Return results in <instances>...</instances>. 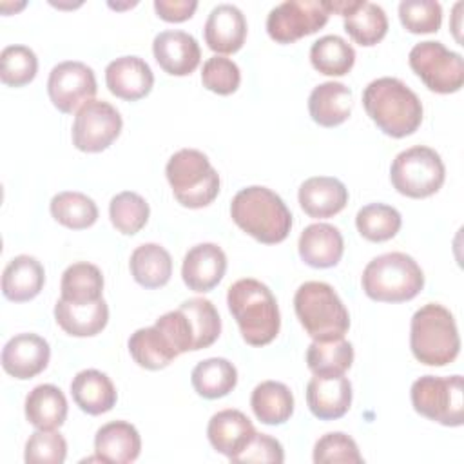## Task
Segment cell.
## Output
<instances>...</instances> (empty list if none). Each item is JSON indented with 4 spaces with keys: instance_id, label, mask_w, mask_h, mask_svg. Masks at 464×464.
I'll return each mask as SVG.
<instances>
[{
    "instance_id": "cell-5",
    "label": "cell",
    "mask_w": 464,
    "mask_h": 464,
    "mask_svg": "<svg viewBox=\"0 0 464 464\" xmlns=\"http://www.w3.org/2000/svg\"><path fill=\"white\" fill-rule=\"evenodd\" d=\"M364 294L381 303H402L413 299L424 286L419 263L404 252H388L373 257L362 270Z\"/></svg>"
},
{
    "instance_id": "cell-20",
    "label": "cell",
    "mask_w": 464,
    "mask_h": 464,
    "mask_svg": "<svg viewBox=\"0 0 464 464\" xmlns=\"http://www.w3.org/2000/svg\"><path fill=\"white\" fill-rule=\"evenodd\" d=\"M207 45L221 54L236 53L246 38V20L239 7L232 4H218L205 22Z\"/></svg>"
},
{
    "instance_id": "cell-41",
    "label": "cell",
    "mask_w": 464,
    "mask_h": 464,
    "mask_svg": "<svg viewBox=\"0 0 464 464\" xmlns=\"http://www.w3.org/2000/svg\"><path fill=\"white\" fill-rule=\"evenodd\" d=\"M38 58L27 45H7L0 53V78L9 87H22L34 80Z\"/></svg>"
},
{
    "instance_id": "cell-17",
    "label": "cell",
    "mask_w": 464,
    "mask_h": 464,
    "mask_svg": "<svg viewBox=\"0 0 464 464\" xmlns=\"http://www.w3.org/2000/svg\"><path fill=\"white\" fill-rule=\"evenodd\" d=\"M227 272V256L216 243L194 245L183 257L181 277L194 292L212 290Z\"/></svg>"
},
{
    "instance_id": "cell-36",
    "label": "cell",
    "mask_w": 464,
    "mask_h": 464,
    "mask_svg": "<svg viewBox=\"0 0 464 464\" xmlns=\"http://www.w3.org/2000/svg\"><path fill=\"white\" fill-rule=\"evenodd\" d=\"M62 299L71 303H92L102 299L103 276L102 270L87 261L72 263L62 274Z\"/></svg>"
},
{
    "instance_id": "cell-29",
    "label": "cell",
    "mask_w": 464,
    "mask_h": 464,
    "mask_svg": "<svg viewBox=\"0 0 464 464\" xmlns=\"http://www.w3.org/2000/svg\"><path fill=\"white\" fill-rule=\"evenodd\" d=\"M25 417L36 430H56L67 419V399L54 384H38L25 397Z\"/></svg>"
},
{
    "instance_id": "cell-7",
    "label": "cell",
    "mask_w": 464,
    "mask_h": 464,
    "mask_svg": "<svg viewBox=\"0 0 464 464\" xmlns=\"http://www.w3.org/2000/svg\"><path fill=\"white\" fill-rule=\"evenodd\" d=\"M165 174L174 198L187 208H203L210 205L219 192V174L198 149L174 152L167 161Z\"/></svg>"
},
{
    "instance_id": "cell-27",
    "label": "cell",
    "mask_w": 464,
    "mask_h": 464,
    "mask_svg": "<svg viewBox=\"0 0 464 464\" xmlns=\"http://www.w3.org/2000/svg\"><path fill=\"white\" fill-rule=\"evenodd\" d=\"M308 112L321 127H337L352 114V91L341 82H324L312 89Z\"/></svg>"
},
{
    "instance_id": "cell-24",
    "label": "cell",
    "mask_w": 464,
    "mask_h": 464,
    "mask_svg": "<svg viewBox=\"0 0 464 464\" xmlns=\"http://www.w3.org/2000/svg\"><path fill=\"white\" fill-rule=\"evenodd\" d=\"M94 451L102 462L127 464L134 462L141 451L138 430L127 420H112L103 424L94 437Z\"/></svg>"
},
{
    "instance_id": "cell-39",
    "label": "cell",
    "mask_w": 464,
    "mask_h": 464,
    "mask_svg": "<svg viewBox=\"0 0 464 464\" xmlns=\"http://www.w3.org/2000/svg\"><path fill=\"white\" fill-rule=\"evenodd\" d=\"M194 335V352L210 346L221 334V319L216 306L205 297H190L179 304Z\"/></svg>"
},
{
    "instance_id": "cell-19",
    "label": "cell",
    "mask_w": 464,
    "mask_h": 464,
    "mask_svg": "<svg viewBox=\"0 0 464 464\" xmlns=\"http://www.w3.org/2000/svg\"><path fill=\"white\" fill-rule=\"evenodd\" d=\"M256 435V428L250 419L239 410H221L214 413L207 426V437L212 448L228 457H237Z\"/></svg>"
},
{
    "instance_id": "cell-44",
    "label": "cell",
    "mask_w": 464,
    "mask_h": 464,
    "mask_svg": "<svg viewBox=\"0 0 464 464\" xmlns=\"http://www.w3.org/2000/svg\"><path fill=\"white\" fill-rule=\"evenodd\" d=\"M364 459L359 453L355 440L343 431H330L323 435L314 446V462L315 464H361Z\"/></svg>"
},
{
    "instance_id": "cell-22",
    "label": "cell",
    "mask_w": 464,
    "mask_h": 464,
    "mask_svg": "<svg viewBox=\"0 0 464 464\" xmlns=\"http://www.w3.org/2000/svg\"><path fill=\"white\" fill-rule=\"evenodd\" d=\"M299 256L314 268L335 266L344 252L343 234L330 223H312L299 236Z\"/></svg>"
},
{
    "instance_id": "cell-21",
    "label": "cell",
    "mask_w": 464,
    "mask_h": 464,
    "mask_svg": "<svg viewBox=\"0 0 464 464\" xmlns=\"http://www.w3.org/2000/svg\"><path fill=\"white\" fill-rule=\"evenodd\" d=\"M297 199L310 218H330L339 214L348 203V188L332 176H314L301 183Z\"/></svg>"
},
{
    "instance_id": "cell-12",
    "label": "cell",
    "mask_w": 464,
    "mask_h": 464,
    "mask_svg": "<svg viewBox=\"0 0 464 464\" xmlns=\"http://www.w3.org/2000/svg\"><path fill=\"white\" fill-rule=\"evenodd\" d=\"M123 121L116 107L105 100H91L76 111L72 145L82 152L105 150L121 132Z\"/></svg>"
},
{
    "instance_id": "cell-46",
    "label": "cell",
    "mask_w": 464,
    "mask_h": 464,
    "mask_svg": "<svg viewBox=\"0 0 464 464\" xmlns=\"http://www.w3.org/2000/svg\"><path fill=\"white\" fill-rule=\"evenodd\" d=\"M285 460V451L283 446L277 439L266 435V433H257L252 437V440L246 444V448L232 459L236 464H245V462H274L281 464Z\"/></svg>"
},
{
    "instance_id": "cell-1",
    "label": "cell",
    "mask_w": 464,
    "mask_h": 464,
    "mask_svg": "<svg viewBox=\"0 0 464 464\" xmlns=\"http://www.w3.org/2000/svg\"><path fill=\"white\" fill-rule=\"evenodd\" d=\"M362 105L372 121L392 138L413 134L422 121L419 96L393 76L372 80L364 87Z\"/></svg>"
},
{
    "instance_id": "cell-33",
    "label": "cell",
    "mask_w": 464,
    "mask_h": 464,
    "mask_svg": "<svg viewBox=\"0 0 464 464\" xmlns=\"http://www.w3.org/2000/svg\"><path fill=\"white\" fill-rule=\"evenodd\" d=\"M190 382L198 395L205 399H219L236 388L237 370L228 359L210 357L194 366Z\"/></svg>"
},
{
    "instance_id": "cell-16",
    "label": "cell",
    "mask_w": 464,
    "mask_h": 464,
    "mask_svg": "<svg viewBox=\"0 0 464 464\" xmlns=\"http://www.w3.org/2000/svg\"><path fill=\"white\" fill-rule=\"evenodd\" d=\"M306 404L314 417L335 420L352 404V382L341 375H314L306 384Z\"/></svg>"
},
{
    "instance_id": "cell-13",
    "label": "cell",
    "mask_w": 464,
    "mask_h": 464,
    "mask_svg": "<svg viewBox=\"0 0 464 464\" xmlns=\"http://www.w3.org/2000/svg\"><path fill=\"white\" fill-rule=\"evenodd\" d=\"M96 91L98 85L94 71L83 62H60L49 72V98L53 105L65 114H71L94 100Z\"/></svg>"
},
{
    "instance_id": "cell-31",
    "label": "cell",
    "mask_w": 464,
    "mask_h": 464,
    "mask_svg": "<svg viewBox=\"0 0 464 464\" xmlns=\"http://www.w3.org/2000/svg\"><path fill=\"white\" fill-rule=\"evenodd\" d=\"M250 406L263 424L277 426L292 417L294 395L290 388L279 381H263L254 388Z\"/></svg>"
},
{
    "instance_id": "cell-34",
    "label": "cell",
    "mask_w": 464,
    "mask_h": 464,
    "mask_svg": "<svg viewBox=\"0 0 464 464\" xmlns=\"http://www.w3.org/2000/svg\"><path fill=\"white\" fill-rule=\"evenodd\" d=\"M353 362V346L344 337L317 341L306 350V364L314 375H341Z\"/></svg>"
},
{
    "instance_id": "cell-30",
    "label": "cell",
    "mask_w": 464,
    "mask_h": 464,
    "mask_svg": "<svg viewBox=\"0 0 464 464\" xmlns=\"http://www.w3.org/2000/svg\"><path fill=\"white\" fill-rule=\"evenodd\" d=\"M134 281L145 288L165 286L172 276V257L158 243H143L134 248L129 261Z\"/></svg>"
},
{
    "instance_id": "cell-37",
    "label": "cell",
    "mask_w": 464,
    "mask_h": 464,
    "mask_svg": "<svg viewBox=\"0 0 464 464\" xmlns=\"http://www.w3.org/2000/svg\"><path fill=\"white\" fill-rule=\"evenodd\" d=\"M49 210L60 225L72 230L89 228L98 219V207L94 199L76 190H63L53 196Z\"/></svg>"
},
{
    "instance_id": "cell-4",
    "label": "cell",
    "mask_w": 464,
    "mask_h": 464,
    "mask_svg": "<svg viewBox=\"0 0 464 464\" xmlns=\"http://www.w3.org/2000/svg\"><path fill=\"white\" fill-rule=\"evenodd\" d=\"M410 348L413 357L426 366H446L460 352V337L453 314L439 304L420 306L410 323Z\"/></svg>"
},
{
    "instance_id": "cell-10",
    "label": "cell",
    "mask_w": 464,
    "mask_h": 464,
    "mask_svg": "<svg viewBox=\"0 0 464 464\" xmlns=\"http://www.w3.org/2000/svg\"><path fill=\"white\" fill-rule=\"evenodd\" d=\"M411 71L424 85L439 94L457 92L464 83V60L442 42H419L408 54Z\"/></svg>"
},
{
    "instance_id": "cell-35",
    "label": "cell",
    "mask_w": 464,
    "mask_h": 464,
    "mask_svg": "<svg viewBox=\"0 0 464 464\" xmlns=\"http://www.w3.org/2000/svg\"><path fill=\"white\" fill-rule=\"evenodd\" d=\"M310 62L326 76H344L355 63L353 47L337 34H324L310 47Z\"/></svg>"
},
{
    "instance_id": "cell-47",
    "label": "cell",
    "mask_w": 464,
    "mask_h": 464,
    "mask_svg": "<svg viewBox=\"0 0 464 464\" xmlns=\"http://www.w3.org/2000/svg\"><path fill=\"white\" fill-rule=\"evenodd\" d=\"M198 7L196 0H154V9L167 22L188 20Z\"/></svg>"
},
{
    "instance_id": "cell-8",
    "label": "cell",
    "mask_w": 464,
    "mask_h": 464,
    "mask_svg": "<svg viewBox=\"0 0 464 464\" xmlns=\"http://www.w3.org/2000/svg\"><path fill=\"white\" fill-rule=\"evenodd\" d=\"M446 178V167L437 150L415 145L399 152L390 167L393 188L408 198H428L435 194Z\"/></svg>"
},
{
    "instance_id": "cell-43",
    "label": "cell",
    "mask_w": 464,
    "mask_h": 464,
    "mask_svg": "<svg viewBox=\"0 0 464 464\" xmlns=\"http://www.w3.org/2000/svg\"><path fill=\"white\" fill-rule=\"evenodd\" d=\"M67 457V442L56 430H36L25 442L27 464H62Z\"/></svg>"
},
{
    "instance_id": "cell-26",
    "label": "cell",
    "mask_w": 464,
    "mask_h": 464,
    "mask_svg": "<svg viewBox=\"0 0 464 464\" xmlns=\"http://www.w3.org/2000/svg\"><path fill=\"white\" fill-rule=\"evenodd\" d=\"M71 395L76 406L89 415L107 413L118 399L112 381L94 368L82 370L72 377Z\"/></svg>"
},
{
    "instance_id": "cell-42",
    "label": "cell",
    "mask_w": 464,
    "mask_h": 464,
    "mask_svg": "<svg viewBox=\"0 0 464 464\" xmlns=\"http://www.w3.org/2000/svg\"><path fill=\"white\" fill-rule=\"evenodd\" d=\"M399 18L410 33H435L442 24V7L435 0H402Z\"/></svg>"
},
{
    "instance_id": "cell-18",
    "label": "cell",
    "mask_w": 464,
    "mask_h": 464,
    "mask_svg": "<svg viewBox=\"0 0 464 464\" xmlns=\"http://www.w3.org/2000/svg\"><path fill=\"white\" fill-rule=\"evenodd\" d=\"M105 83L116 98L136 102L150 92L154 74L143 58L134 54L120 56L107 65Z\"/></svg>"
},
{
    "instance_id": "cell-11",
    "label": "cell",
    "mask_w": 464,
    "mask_h": 464,
    "mask_svg": "<svg viewBox=\"0 0 464 464\" xmlns=\"http://www.w3.org/2000/svg\"><path fill=\"white\" fill-rule=\"evenodd\" d=\"M328 9L317 0H286L270 9L266 31L277 44H292L319 31L328 22Z\"/></svg>"
},
{
    "instance_id": "cell-3",
    "label": "cell",
    "mask_w": 464,
    "mask_h": 464,
    "mask_svg": "<svg viewBox=\"0 0 464 464\" xmlns=\"http://www.w3.org/2000/svg\"><path fill=\"white\" fill-rule=\"evenodd\" d=\"M230 216L241 230L265 245L281 243L292 228V212L286 203L261 185L241 188L232 198Z\"/></svg>"
},
{
    "instance_id": "cell-23",
    "label": "cell",
    "mask_w": 464,
    "mask_h": 464,
    "mask_svg": "<svg viewBox=\"0 0 464 464\" xmlns=\"http://www.w3.org/2000/svg\"><path fill=\"white\" fill-rule=\"evenodd\" d=\"M54 319L69 335L92 337L107 326L109 306L103 297L92 303H71L60 297L54 304Z\"/></svg>"
},
{
    "instance_id": "cell-32",
    "label": "cell",
    "mask_w": 464,
    "mask_h": 464,
    "mask_svg": "<svg viewBox=\"0 0 464 464\" xmlns=\"http://www.w3.org/2000/svg\"><path fill=\"white\" fill-rule=\"evenodd\" d=\"M127 344L132 359L147 370H161L178 357V352L156 324L138 328Z\"/></svg>"
},
{
    "instance_id": "cell-25",
    "label": "cell",
    "mask_w": 464,
    "mask_h": 464,
    "mask_svg": "<svg viewBox=\"0 0 464 464\" xmlns=\"http://www.w3.org/2000/svg\"><path fill=\"white\" fill-rule=\"evenodd\" d=\"M45 283L42 263L27 254L13 257L2 274V294L5 299L24 303L36 297Z\"/></svg>"
},
{
    "instance_id": "cell-6",
    "label": "cell",
    "mask_w": 464,
    "mask_h": 464,
    "mask_svg": "<svg viewBox=\"0 0 464 464\" xmlns=\"http://www.w3.org/2000/svg\"><path fill=\"white\" fill-rule=\"evenodd\" d=\"M294 308L299 323L312 339L324 341L344 337L350 328V314L328 283H303L295 290Z\"/></svg>"
},
{
    "instance_id": "cell-15",
    "label": "cell",
    "mask_w": 464,
    "mask_h": 464,
    "mask_svg": "<svg viewBox=\"0 0 464 464\" xmlns=\"http://www.w3.org/2000/svg\"><path fill=\"white\" fill-rule=\"evenodd\" d=\"M152 53L160 67L172 76L190 74L201 60L198 40L178 29L158 33L152 40Z\"/></svg>"
},
{
    "instance_id": "cell-28",
    "label": "cell",
    "mask_w": 464,
    "mask_h": 464,
    "mask_svg": "<svg viewBox=\"0 0 464 464\" xmlns=\"http://www.w3.org/2000/svg\"><path fill=\"white\" fill-rule=\"evenodd\" d=\"M341 16L344 31L359 45H375L388 31V16L384 9L373 2L350 0V7Z\"/></svg>"
},
{
    "instance_id": "cell-14",
    "label": "cell",
    "mask_w": 464,
    "mask_h": 464,
    "mask_svg": "<svg viewBox=\"0 0 464 464\" xmlns=\"http://www.w3.org/2000/svg\"><path fill=\"white\" fill-rule=\"evenodd\" d=\"M51 357L49 343L36 334H18L2 350V368L14 379H31L45 370Z\"/></svg>"
},
{
    "instance_id": "cell-2",
    "label": "cell",
    "mask_w": 464,
    "mask_h": 464,
    "mask_svg": "<svg viewBox=\"0 0 464 464\" xmlns=\"http://www.w3.org/2000/svg\"><path fill=\"white\" fill-rule=\"evenodd\" d=\"M227 304L243 339L252 346L272 343L281 328V315L272 290L252 277L237 279L228 286Z\"/></svg>"
},
{
    "instance_id": "cell-38",
    "label": "cell",
    "mask_w": 464,
    "mask_h": 464,
    "mask_svg": "<svg viewBox=\"0 0 464 464\" xmlns=\"http://www.w3.org/2000/svg\"><path fill=\"white\" fill-rule=\"evenodd\" d=\"M402 225L399 210L386 203H368L359 208L355 216V227L359 234L373 243L392 239Z\"/></svg>"
},
{
    "instance_id": "cell-9",
    "label": "cell",
    "mask_w": 464,
    "mask_h": 464,
    "mask_svg": "<svg viewBox=\"0 0 464 464\" xmlns=\"http://www.w3.org/2000/svg\"><path fill=\"white\" fill-rule=\"evenodd\" d=\"M417 413L442 426H462L464 422V382L460 375L419 377L410 390Z\"/></svg>"
},
{
    "instance_id": "cell-45",
    "label": "cell",
    "mask_w": 464,
    "mask_h": 464,
    "mask_svg": "<svg viewBox=\"0 0 464 464\" xmlns=\"http://www.w3.org/2000/svg\"><path fill=\"white\" fill-rule=\"evenodd\" d=\"M201 82L203 87H207L208 91L221 96H228L237 91L241 83V72L236 62L216 54L203 63Z\"/></svg>"
},
{
    "instance_id": "cell-40",
    "label": "cell",
    "mask_w": 464,
    "mask_h": 464,
    "mask_svg": "<svg viewBox=\"0 0 464 464\" xmlns=\"http://www.w3.org/2000/svg\"><path fill=\"white\" fill-rule=\"evenodd\" d=\"M149 203L136 192L123 190L109 203V218L114 228L121 234L132 236L140 232L149 221Z\"/></svg>"
}]
</instances>
